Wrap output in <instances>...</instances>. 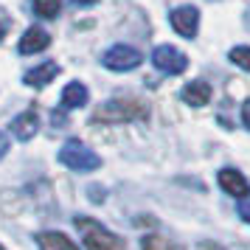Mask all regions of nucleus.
<instances>
[{
  "label": "nucleus",
  "mask_w": 250,
  "mask_h": 250,
  "mask_svg": "<svg viewBox=\"0 0 250 250\" xmlns=\"http://www.w3.org/2000/svg\"><path fill=\"white\" fill-rule=\"evenodd\" d=\"M144 115H146V110L135 99H110L93 113V124H126V121H135Z\"/></svg>",
  "instance_id": "1"
},
{
  "label": "nucleus",
  "mask_w": 250,
  "mask_h": 250,
  "mask_svg": "<svg viewBox=\"0 0 250 250\" xmlns=\"http://www.w3.org/2000/svg\"><path fill=\"white\" fill-rule=\"evenodd\" d=\"M76 228H79L82 242H84L87 250H124V242L115 236L113 230H107L104 225H99L96 219L76 216Z\"/></svg>",
  "instance_id": "2"
},
{
  "label": "nucleus",
  "mask_w": 250,
  "mask_h": 250,
  "mask_svg": "<svg viewBox=\"0 0 250 250\" xmlns=\"http://www.w3.org/2000/svg\"><path fill=\"white\" fill-rule=\"evenodd\" d=\"M59 163L68 166L70 171H93V169L102 166V158L87 144H82L79 138H70L59 149Z\"/></svg>",
  "instance_id": "3"
},
{
  "label": "nucleus",
  "mask_w": 250,
  "mask_h": 250,
  "mask_svg": "<svg viewBox=\"0 0 250 250\" xmlns=\"http://www.w3.org/2000/svg\"><path fill=\"white\" fill-rule=\"evenodd\" d=\"M152 65L160 73H169V76H180L183 70L188 68V57L177 51L174 45H158L152 51Z\"/></svg>",
  "instance_id": "4"
},
{
  "label": "nucleus",
  "mask_w": 250,
  "mask_h": 250,
  "mask_svg": "<svg viewBox=\"0 0 250 250\" xmlns=\"http://www.w3.org/2000/svg\"><path fill=\"white\" fill-rule=\"evenodd\" d=\"M102 65L115 70V73H126V70H132L141 65V51L132 45H113V48L104 51Z\"/></svg>",
  "instance_id": "5"
},
{
  "label": "nucleus",
  "mask_w": 250,
  "mask_h": 250,
  "mask_svg": "<svg viewBox=\"0 0 250 250\" xmlns=\"http://www.w3.org/2000/svg\"><path fill=\"white\" fill-rule=\"evenodd\" d=\"M169 20H171V28L180 37H186V40L197 37V31H200V12L194 6H177L169 14Z\"/></svg>",
  "instance_id": "6"
},
{
  "label": "nucleus",
  "mask_w": 250,
  "mask_h": 250,
  "mask_svg": "<svg viewBox=\"0 0 250 250\" xmlns=\"http://www.w3.org/2000/svg\"><path fill=\"white\" fill-rule=\"evenodd\" d=\"M219 186H222V191H228L230 197H236V200H242L245 194H250L248 177L239 169H222L219 171Z\"/></svg>",
  "instance_id": "7"
},
{
  "label": "nucleus",
  "mask_w": 250,
  "mask_h": 250,
  "mask_svg": "<svg viewBox=\"0 0 250 250\" xmlns=\"http://www.w3.org/2000/svg\"><path fill=\"white\" fill-rule=\"evenodd\" d=\"M59 76V65L54 62H42V65H34L31 70H25L23 82L28 87H45L48 82H54Z\"/></svg>",
  "instance_id": "8"
},
{
  "label": "nucleus",
  "mask_w": 250,
  "mask_h": 250,
  "mask_svg": "<svg viewBox=\"0 0 250 250\" xmlns=\"http://www.w3.org/2000/svg\"><path fill=\"white\" fill-rule=\"evenodd\" d=\"M48 45H51V37H48V31H42L40 25L28 28V31L20 37V54H40V51H45Z\"/></svg>",
  "instance_id": "9"
},
{
  "label": "nucleus",
  "mask_w": 250,
  "mask_h": 250,
  "mask_svg": "<svg viewBox=\"0 0 250 250\" xmlns=\"http://www.w3.org/2000/svg\"><path fill=\"white\" fill-rule=\"evenodd\" d=\"M37 126H40V121H37V113H34V110H25V113H20V115L12 121L9 132H12L17 141H28V138H34Z\"/></svg>",
  "instance_id": "10"
},
{
  "label": "nucleus",
  "mask_w": 250,
  "mask_h": 250,
  "mask_svg": "<svg viewBox=\"0 0 250 250\" xmlns=\"http://www.w3.org/2000/svg\"><path fill=\"white\" fill-rule=\"evenodd\" d=\"M183 102L191 104V107H205V104L211 102V87H208V82H200V79L188 82V84L183 87Z\"/></svg>",
  "instance_id": "11"
},
{
  "label": "nucleus",
  "mask_w": 250,
  "mask_h": 250,
  "mask_svg": "<svg viewBox=\"0 0 250 250\" xmlns=\"http://www.w3.org/2000/svg\"><path fill=\"white\" fill-rule=\"evenodd\" d=\"M37 245H40V250H79L65 233H59V230H42L37 236Z\"/></svg>",
  "instance_id": "12"
},
{
  "label": "nucleus",
  "mask_w": 250,
  "mask_h": 250,
  "mask_svg": "<svg viewBox=\"0 0 250 250\" xmlns=\"http://www.w3.org/2000/svg\"><path fill=\"white\" fill-rule=\"evenodd\" d=\"M87 99H90V96H87V87H84L82 82H70L68 87L62 90V107H65V110H68V107H70V110L84 107Z\"/></svg>",
  "instance_id": "13"
},
{
  "label": "nucleus",
  "mask_w": 250,
  "mask_h": 250,
  "mask_svg": "<svg viewBox=\"0 0 250 250\" xmlns=\"http://www.w3.org/2000/svg\"><path fill=\"white\" fill-rule=\"evenodd\" d=\"M62 12V0H34V14L42 20H51Z\"/></svg>",
  "instance_id": "14"
},
{
  "label": "nucleus",
  "mask_w": 250,
  "mask_h": 250,
  "mask_svg": "<svg viewBox=\"0 0 250 250\" xmlns=\"http://www.w3.org/2000/svg\"><path fill=\"white\" fill-rule=\"evenodd\" d=\"M228 59H230V62H233L236 68L250 70V48H248V45H236V48H230Z\"/></svg>",
  "instance_id": "15"
},
{
  "label": "nucleus",
  "mask_w": 250,
  "mask_h": 250,
  "mask_svg": "<svg viewBox=\"0 0 250 250\" xmlns=\"http://www.w3.org/2000/svg\"><path fill=\"white\" fill-rule=\"evenodd\" d=\"M141 250H174V248H171L166 239H160V236H144Z\"/></svg>",
  "instance_id": "16"
},
{
  "label": "nucleus",
  "mask_w": 250,
  "mask_h": 250,
  "mask_svg": "<svg viewBox=\"0 0 250 250\" xmlns=\"http://www.w3.org/2000/svg\"><path fill=\"white\" fill-rule=\"evenodd\" d=\"M239 216L250 225V194H245V197L239 200Z\"/></svg>",
  "instance_id": "17"
},
{
  "label": "nucleus",
  "mask_w": 250,
  "mask_h": 250,
  "mask_svg": "<svg viewBox=\"0 0 250 250\" xmlns=\"http://www.w3.org/2000/svg\"><path fill=\"white\" fill-rule=\"evenodd\" d=\"M242 124H245V126L250 129V99H248L245 104H242Z\"/></svg>",
  "instance_id": "18"
},
{
  "label": "nucleus",
  "mask_w": 250,
  "mask_h": 250,
  "mask_svg": "<svg viewBox=\"0 0 250 250\" xmlns=\"http://www.w3.org/2000/svg\"><path fill=\"white\" fill-rule=\"evenodd\" d=\"M6 152H9V135H6V132H0V158H3Z\"/></svg>",
  "instance_id": "19"
},
{
  "label": "nucleus",
  "mask_w": 250,
  "mask_h": 250,
  "mask_svg": "<svg viewBox=\"0 0 250 250\" xmlns=\"http://www.w3.org/2000/svg\"><path fill=\"white\" fill-rule=\"evenodd\" d=\"M73 3H79V6H93L96 0H73Z\"/></svg>",
  "instance_id": "20"
},
{
  "label": "nucleus",
  "mask_w": 250,
  "mask_h": 250,
  "mask_svg": "<svg viewBox=\"0 0 250 250\" xmlns=\"http://www.w3.org/2000/svg\"><path fill=\"white\" fill-rule=\"evenodd\" d=\"M3 34H6V25L0 23V40H3Z\"/></svg>",
  "instance_id": "21"
},
{
  "label": "nucleus",
  "mask_w": 250,
  "mask_h": 250,
  "mask_svg": "<svg viewBox=\"0 0 250 250\" xmlns=\"http://www.w3.org/2000/svg\"><path fill=\"white\" fill-rule=\"evenodd\" d=\"M0 250H6V248H3V245H0Z\"/></svg>",
  "instance_id": "22"
}]
</instances>
